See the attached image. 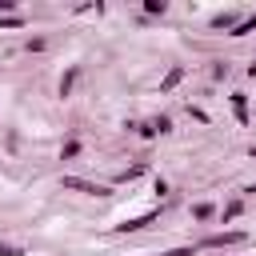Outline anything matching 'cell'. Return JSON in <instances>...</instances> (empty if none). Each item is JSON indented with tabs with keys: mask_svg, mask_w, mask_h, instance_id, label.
I'll return each instance as SVG.
<instances>
[{
	"mask_svg": "<svg viewBox=\"0 0 256 256\" xmlns=\"http://www.w3.org/2000/svg\"><path fill=\"white\" fill-rule=\"evenodd\" d=\"M232 108H236V120L248 124V100H244V96H232Z\"/></svg>",
	"mask_w": 256,
	"mask_h": 256,
	"instance_id": "3957f363",
	"label": "cell"
},
{
	"mask_svg": "<svg viewBox=\"0 0 256 256\" xmlns=\"http://www.w3.org/2000/svg\"><path fill=\"white\" fill-rule=\"evenodd\" d=\"M252 28H256V16H248V20H240V24H236V32H232V36H244V32H252Z\"/></svg>",
	"mask_w": 256,
	"mask_h": 256,
	"instance_id": "8992f818",
	"label": "cell"
},
{
	"mask_svg": "<svg viewBox=\"0 0 256 256\" xmlns=\"http://www.w3.org/2000/svg\"><path fill=\"white\" fill-rule=\"evenodd\" d=\"M248 72H252V76H256V60H252V68H248Z\"/></svg>",
	"mask_w": 256,
	"mask_h": 256,
	"instance_id": "30bf717a",
	"label": "cell"
},
{
	"mask_svg": "<svg viewBox=\"0 0 256 256\" xmlns=\"http://www.w3.org/2000/svg\"><path fill=\"white\" fill-rule=\"evenodd\" d=\"M64 188L68 192H84V196H104L108 184H92V180H80V176H64Z\"/></svg>",
	"mask_w": 256,
	"mask_h": 256,
	"instance_id": "6da1fadb",
	"label": "cell"
},
{
	"mask_svg": "<svg viewBox=\"0 0 256 256\" xmlns=\"http://www.w3.org/2000/svg\"><path fill=\"white\" fill-rule=\"evenodd\" d=\"M252 156H256V144H252Z\"/></svg>",
	"mask_w": 256,
	"mask_h": 256,
	"instance_id": "8fae6325",
	"label": "cell"
},
{
	"mask_svg": "<svg viewBox=\"0 0 256 256\" xmlns=\"http://www.w3.org/2000/svg\"><path fill=\"white\" fill-rule=\"evenodd\" d=\"M144 224H152V212H148V216H136V220H124L120 228H124V232H136V228H144Z\"/></svg>",
	"mask_w": 256,
	"mask_h": 256,
	"instance_id": "277c9868",
	"label": "cell"
},
{
	"mask_svg": "<svg viewBox=\"0 0 256 256\" xmlns=\"http://www.w3.org/2000/svg\"><path fill=\"white\" fill-rule=\"evenodd\" d=\"M240 240H244L240 232H220V236H208L204 244H208V248H224V244H240Z\"/></svg>",
	"mask_w": 256,
	"mask_h": 256,
	"instance_id": "7a4b0ae2",
	"label": "cell"
},
{
	"mask_svg": "<svg viewBox=\"0 0 256 256\" xmlns=\"http://www.w3.org/2000/svg\"><path fill=\"white\" fill-rule=\"evenodd\" d=\"M0 256H20V248H12V244H0Z\"/></svg>",
	"mask_w": 256,
	"mask_h": 256,
	"instance_id": "ba28073f",
	"label": "cell"
},
{
	"mask_svg": "<svg viewBox=\"0 0 256 256\" xmlns=\"http://www.w3.org/2000/svg\"><path fill=\"white\" fill-rule=\"evenodd\" d=\"M180 76H184V68H172V72H168V76H164V84H160V88H164V92H168V88H172V84H180Z\"/></svg>",
	"mask_w": 256,
	"mask_h": 256,
	"instance_id": "5b68a950",
	"label": "cell"
},
{
	"mask_svg": "<svg viewBox=\"0 0 256 256\" xmlns=\"http://www.w3.org/2000/svg\"><path fill=\"white\" fill-rule=\"evenodd\" d=\"M0 12H12V0H0Z\"/></svg>",
	"mask_w": 256,
	"mask_h": 256,
	"instance_id": "9c48e42d",
	"label": "cell"
},
{
	"mask_svg": "<svg viewBox=\"0 0 256 256\" xmlns=\"http://www.w3.org/2000/svg\"><path fill=\"white\" fill-rule=\"evenodd\" d=\"M72 80H76V68H72V72H64V80H60V96H68V88H72Z\"/></svg>",
	"mask_w": 256,
	"mask_h": 256,
	"instance_id": "52a82bcc",
	"label": "cell"
}]
</instances>
